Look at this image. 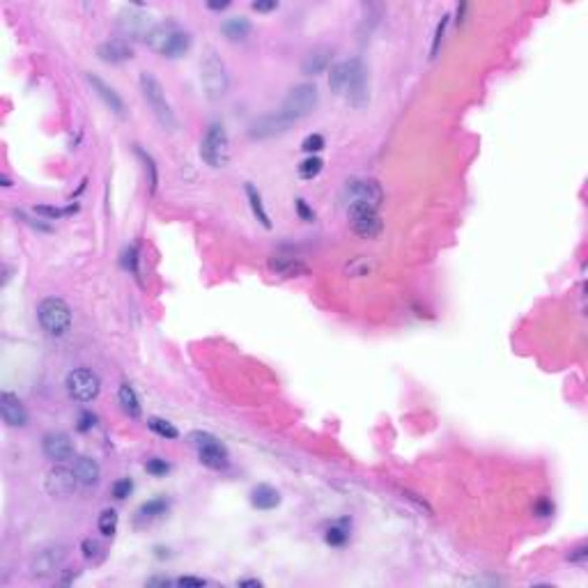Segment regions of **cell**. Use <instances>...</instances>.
Returning <instances> with one entry per match:
<instances>
[{
    "mask_svg": "<svg viewBox=\"0 0 588 588\" xmlns=\"http://www.w3.org/2000/svg\"><path fill=\"white\" fill-rule=\"evenodd\" d=\"M189 443L193 446V450L198 453V460L202 467H207L212 471H225L230 467L228 448H225V443L219 437H214L212 432L193 430L189 435Z\"/></svg>",
    "mask_w": 588,
    "mask_h": 588,
    "instance_id": "4",
    "label": "cell"
},
{
    "mask_svg": "<svg viewBox=\"0 0 588 588\" xmlns=\"http://www.w3.org/2000/svg\"><path fill=\"white\" fill-rule=\"evenodd\" d=\"M37 319L42 329L53 338H63L71 329V308L65 299L46 296L37 306Z\"/></svg>",
    "mask_w": 588,
    "mask_h": 588,
    "instance_id": "6",
    "label": "cell"
},
{
    "mask_svg": "<svg viewBox=\"0 0 588 588\" xmlns=\"http://www.w3.org/2000/svg\"><path fill=\"white\" fill-rule=\"evenodd\" d=\"M200 81H202L205 95H207L212 101L223 99L228 95V90H230L228 67H225L223 58L216 53L214 48H210L200 60Z\"/></svg>",
    "mask_w": 588,
    "mask_h": 588,
    "instance_id": "5",
    "label": "cell"
},
{
    "mask_svg": "<svg viewBox=\"0 0 588 588\" xmlns=\"http://www.w3.org/2000/svg\"><path fill=\"white\" fill-rule=\"evenodd\" d=\"M145 42L154 53L175 60L189 53L193 46V37L189 30L180 28L175 21H161L152 26V30L145 35Z\"/></svg>",
    "mask_w": 588,
    "mask_h": 588,
    "instance_id": "2",
    "label": "cell"
},
{
    "mask_svg": "<svg viewBox=\"0 0 588 588\" xmlns=\"http://www.w3.org/2000/svg\"><path fill=\"white\" fill-rule=\"evenodd\" d=\"M148 428L154 432V435H159L161 439H168V441H172V439L180 437V430L175 428L170 421L159 418V416H152V418L148 421Z\"/></svg>",
    "mask_w": 588,
    "mask_h": 588,
    "instance_id": "33",
    "label": "cell"
},
{
    "mask_svg": "<svg viewBox=\"0 0 588 588\" xmlns=\"http://www.w3.org/2000/svg\"><path fill=\"white\" fill-rule=\"evenodd\" d=\"M0 182H3V187H12V182H9L7 175H3V177H0Z\"/></svg>",
    "mask_w": 588,
    "mask_h": 588,
    "instance_id": "49",
    "label": "cell"
},
{
    "mask_svg": "<svg viewBox=\"0 0 588 588\" xmlns=\"http://www.w3.org/2000/svg\"><path fill=\"white\" fill-rule=\"evenodd\" d=\"M110 492H113V497H115L118 501H125L129 494L133 492V480L131 478H120V480L113 483Z\"/></svg>",
    "mask_w": 588,
    "mask_h": 588,
    "instance_id": "39",
    "label": "cell"
},
{
    "mask_svg": "<svg viewBox=\"0 0 588 588\" xmlns=\"http://www.w3.org/2000/svg\"><path fill=\"white\" fill-rule=\"evenodd\" d=\"M349 535H352V522H349V520H338V522L326 526L324 542L329 547H345L349 542Z\"/></svg>",
    "mask_w": 588,
    "mask_h": 588,
    "instance_id": "26",
    "label": "cell"
},
{
    "mask_svg": "<svg viewBox=\"0 0 588 588\" xmlns=\"http://www.w3.org/2000/svg\"><path fill=\"white\" fill-rule=\"evenodd\" d=\"M347 274H352V276H366L368 274V264L363 257H356V260L352 264H347Z\"/></svg>",
    "mask_w": 588,
    "mask_h": 588,
    "instance_id": "44",
    "label": "cell"
},
{
    "mask_svg": "<svg viewBox=\"0 0 588 588\" xmlns=\"http://www.w3.org/2000/svg\"><path fill=\"white\" fill-rule=\"evenodd\" d=\"M244 191H246V200H249V205H251L253 216H255L257 221H260V225H262L264 230H272V219H269V214H267V210H264V202H262L260 191H257L251 182H246Z\"/></svg>",
    "mask_w": 588,
    "mask_h": 588,
    "instance_id": "27",
    "label": "cell"
},
{
    "mask_svg": "<svg viewBox=\"0 0 588 588\" xmlns=\"http://www.w3.org/2000/svg\"><path fill=\"white\" fill-rule=\"evenodd\" d=\"M95 425H97V416L92 414V411H83V414L78 416V425H76V430H78V432H90Z\"/></svg>",
    "mask_w": 588,
    "mask_h": 588,
    "instance_id": "42",
    "label": "cell"
},
{
    "mask_svg": "<svg viewBox=\"0 0 588 588\" xmlns=\"http://www.w3.org/2000/svg\"><path fill=\"white\" fill-rule=\"evenodd\" d=\"M347 216H349V228H352V232L363 237V239H375V237L381 234V228H384L377 210L352 207V210H347Z\"/></svg>",
    "mask_w": 588,
    "mask_h": 588,
    "instance_id": "12",
    "label": "cell"
},
{
    "mask_svg": "<svg viewBox=\"0 0 588 588\" xmlns=\"http://www.w3.org/2000/svg\"><path fill=\"white\" fill-rule=\"evenodd\" d=\"M33 212L37 216H42V219H46V221H58V219H63V216H67V214L78 212V202H71L69 207H56V205H37Z\"/></svg>",
    "mask_w": 588,
    "mask_h": 588,
    "instance_id": "32",
    "label": "cell"
},
{
    "mask_svg": "<svg viewBox=\"0 0 588 588\" xmlns=\"http://www.w3.org/2000/svg\"><path fill=\"white\" fill-rule=\"evenodd\" d=\"M269 269L283 278H296V276H306L308 267L299 260V257L292 255H274L269 257Z\"/></svg>",
    "mask_w": 588,
    "mask_h": 588,
    "instance_id": "21",
    "label": "cell"
},
{
    "mask_svg": "<svg viewBox=\"0 0 588 588\" xmlns=\"http://www.w3.org/2000/svg\"><path fill=\"white\" fill-rule=\"evenodd\" d=\"M133 56H136V51H133L129 39H106L97 46V58L108 65L129 63Z\"/></svg>",
    "mask_w": 588,
    "mask_h": 588,
    "instance_id": "18",
    "label": "cell"
},
{
    "mask_svg": "<svg viewBox=\"0 0 588 588\" xmlns=\"http://www.w3.org/2000/svg\"><path fill=\"white\" fill-rule=\"evenodd\" d=\"M138 260H140V257H138V246L133 244V246H129V249L125 251V255H122V264H125L127 269H129L133 276H136V278H140V272H138Z\"/></svg>",
    "mask_w": 588,
    "mask_h": 588,
    "instance_id": "36",
    "label": "cell"
},
{
    "mask_svg": "<svg viewBox=\"0 0 588 588\" xmlns=\"http://www.w3.org/2000/svg\"><path fill=\"white\" fill-rule=\"evenodd\" d=\"M533 512L538 515V517H550V515L554 512V503L550 499H540L538 503L533 505Z\"/></svg>",
    "mask_w": 588,
    "mask_h": 588,
    "instance_id": "43",
    "label": "cell"
},
{
    "mask_svg": "<svg viewBox=\"0 0 588 588\" xmlns=\"http://www.w3.org/2000/svg\"><path fill=\"white\" fill-rule=\"evenodd\" d=\"M331 58H334V48H329V46H317L313 48L311 53H308L304 58V63H301V71L306 76H319V74H324V71L329 69V65H331Z\"/></svg>",
    "mask_w": 588,
    "mask_h": 588,
    "instance_id": "20",
    "label": "cell"
},
{
    "mask_svg": "<svg viewBox=\"0 0 588 588\" xmlns=\"http://www.w3.org/2000/svg\"><path fill=\"white\" fill-rule=\"evenodd\" d=\"M200 159L210 168H225L230 163V138L221 122H212L200 140Z\"/></svg>",
    "mask_w": 588,
    "mask_h": 588,
    "instance_id": "8",
    "label": "cell"
},
{
    "mask_svg": "<svg viewBox=\"0 0 588 588\" xmlns=\"http://www.w3.org/2000/svg\"><path fill=\"white\" fill-rule=\"evenodd\" d=\"M118 524H120V515H118V510L106 508V510L99 512L97 529H99L101 535H104V538H113V535L118 533Z\"/></svg>",
    "mask_w": 588,
    "mask_h": 588,
    "instance_id": "30",
    "label": "cell"
},
{
    "mask_svg": "<svg viewBox=\"0 0 588 588\" xmlns=\"http://www.w3.org/2000/svg\"><path fill=\"white\" fill-rule=\"evenodd\" d=\"M133 152H136V157L143 161V168H145V175H148V187H150V193L157 191L159 187V170H157V163L150 157V154L143 150L140 145H133Z\"/></svg>",
    "mask_w": 588,
    "mask_h": 588,
    "instance_id": "29",
    "label": "cell"
},
{
    "mask_svg": "<svg viewBox=\"0 0 588 588\" xmlns=\"http://www.w3.org/2000/svg\"><path fill=\"white\" fill-rule=\"evenodd\" d=\"M170 508V501L166 497H154L150 501H145L140 505V508L136 510V522L143 524V522H154V520H159L163 517V515L168 512Z\"/></svg>",
    "mask_w": 588,
    "mask_h": 588,
    "instance_id": "25",
    "label": "cell"
},
{
    "mask_svg": "<svg viewBox=\"0 0 588 588\" xmlns=\"http://www.w3.org/2000/svg\"><path fill=\"white\" fill-rule=\"evenodd\" d=\"M210 9H225V7H230L228 0H223V3H207Z\"/></svg>",
    "mask_w": 588,
    "mask_h": 588,
    "instance_id": "48",
    "label": "cell"
},
{
    "mask_svg": "<svg viewBox=\"0 0 588 588\" xmlns=\"http://www.w3.org/2000/svg\"><path fill=\"white\" fill-rule=\"evenodd\" d=\"M74 473L81 485H86V488H92V485H97L101 480V467L97 464V460H92L88 455H81L74 460Z\"/></svg>",
    "mask_w": 588,
    "mask_h": 588,
    "instance_id": "23",
    "label": "cell"
},
{
    "mask_svg": "<svg viewBox=\"0 0 588 588\" xmlns=\"http://www.w3.org/2000/svg\"><path fill=\"white\" fill-rule=\"evenodd\" d=\"M343 202L347 210L368 207V210L379 212L381 202H384V189H381V184L373 177L347 180L345 189H343Z\"/></svg>",
    "mask_w": 588,
    "mask_h": 588,
    "instance_id": "7",
    "label": "cell"
},
{
    "mask_svg": "<svg viewBox=\"0 0 588 588\" xmlns=\"http://www.w3.org/2000/svg\"><path fill=\"white\" fill-rule=\"evenodd\" d=\"M448 21H450V16H448V14H443V16H441V21H439V26H437V30H435V39H432V51H430V58H437V53H439V46H441V42H443V35H446Z\"/></svg>",
    "mask_w": 588,
    "mask_h": 588,
    "instance_id": "37",
    "label": "cell"
},
{
    "mask_svg": "<svg viewBox=\"0 0 588 588\" xmlns=\"http://www.w3.org/2000/svg\"><path fill=\"white\" fill-rule=\"evenodd\" d=\"M76 485H81V483L76 478L74 469H67V467H63V464H58V467H53V469L46 473L44 488L48 492V497L67 499V497H71V494L76 492Z\"/></svg>",
    "mask_w": 588,
    "mask_h": 588,
    "instance_id": "13",
    "label": "cell"
},
{
    "mask_svg": "<svg viewBox=\"0 0 588 588\" xmlns=\"http://www.w3.org/2000/svg\"><path fill=\"white\" fill-rule=\"evenodd\" d=\"M251 505L257 510H274L281 505V492L272 485H255L251 490Z\"/></svg>",
    "mask_w": 588,
    "mask_h": 588,
    "instance_id": "22",
    "label": "cell"
},
{
    "mask_svg": "<svg viewBox=\"0 0 588 588\" xmlns=\"http://www.w3.org/2000/svg\"><path fill=\"white\" fill-rule=\"evenodd\" d=\"M65 386H67V393H69L71 400L83 402L86 405V402L97 400L99 391H101V379H99V375L95 373V370L76 368L67 375Z\"/></svg>",
    "mask_w": 588,
    "mask_h": 588,
    "instance_id": "10",
    "label": "cell"
},
{
    "mask_svg": "<svg viewBox=\"0 0 588 588\" xmlns=\"http://www.w3.org/2000/svg\"><path fill=\"white\" fill-rule=\"evenodd\" d=\"M329 88L334 95L345 97L349 106L366 108L370 101L368 88V69L361 58H349L343 63H336L329 74Z\"/></svg>",
    "mask_w": 588,
    "mask_h": 588,
    "instance_id": "1",
    "label": "cell"
},
{
    "mask_svg": "<svg viewBox=\"0 0 588 588\" xmlns=\"http://www.w3.org/2000/svg\"><path fill=\"white\" fill-rule=\"evenodd\" d=\"M292 127V122L287 120L281 110L276 113H267V115H260L257 120H253L249 125V136L253 140H267V138H276L283 136Z\"/></svg>",
    "mask_w": 588,
    "mask_h": 588,
    "instance_id": "11",
    "label": "cell"
},
{
    "mask_svg": "<svg viewBox=\"0 0 588 588\" xmlns=\"http://www.w3.org/2000/svg\"><path fill=\"white\" fill-rule=\"evenodd\" d=\"M118 28H120V33L127 37L148 35L152 30L150 16H148V12H143V5H131V7L122 9L118 16Z\"/></svg>",
    "mask_w": 588,
    "mask_h": 588,
    "instance_id": "15",
    "label": "cell"
},
{
    "mask_svg": "<svg viewBox=\"0 0 588 588\" xmlns=\"http://www.w3.org/2000/svg\"><path fill=\"white\" fill-rule=\"evenodd\" d=\"M65 559H67V550L63 545L44 547L42 552H37V556L33 559V565H30V570H33V574L39 577V579H44V577L60 572V567H63Z\"/></svg>",
    "mask_w": 588,
    "mask_h": 588,
    "instance_id": "14",
    "label": "cell"
},
{
    "mask_svg": "<svg viewBox=\"0 0 588 588\" xmlns=\"http://www.w3.org/2000/svg\"><path fill=\"white\" fill-rule=\"evenodd\" d=\"M42 450L51 462L63 464L74 458V441L67 432H48L42 439Z\"/></svg>",
    "mask_w": 588,
    "mask_h": 588,
    "instance_id": "16",
    "label": "cell"
},
{
    "mask_svg": "<svg viewBox=\"0 0 588 588\" xmlns=\"http://www.w3.org/2000/svg\"><path fill=\"white\" fill-rule=\"evenodd\" d=\"M319 104V90L315 83H296L294 88H290V92L285 95L283 104H281V113L294 125V122L308 118L311 113L317 108Z\"/></svg>",
    "mask_w": 588,
    "mask_h": 588,
    "instance_id": "9",
    "label": "cell"
},
{
    "mask_svg": "<svg viewBox=\"0 0 588 588\" xmlns=\"http://www.w3.org/2000/svg\"><path fill=\"white\" fill-rule=\"evenodd\" d=\"M237 586H253V588H260L262 582H260V579H239V582H237Z\"/></svg>",
    "mask_w": 588,
    "mask_h": 588,
    "instance_id": "47",
    "label": "cell"
},
{
    "mask_svg": "<svg viewBox=\"0 0 588 588\" xmlns=\"http://www.w3.org/2000/svg\"><path fill=\"white\" fill-rule=\"evenodd\" d=\"M322 170H324V161L319 159L317 154H313V157H306L301 163H299V168H296L299 177H301V180H315Z\"/></svg>",
    "mask_w": 588,
    "mask_h": 588,
    "instance_id": "34",
    "label": "cell"
},
{
    "mask_svg": "<svg viewBox=\"0 0 588 588\" xmlns=\"http://www.w3.org/2000/svg\"><path fill=\"white\" fill-rule=\"evenodd\" d=\"M221 33L228 42H244L253 33V26L246 16H230L221 24Z\"/></svg>",
    "mask_w": 588,
    "mask_h": 588,
    "instance_id": "24",
    "label": "cell"
},
{
    "mask_svg": "<svg viewBox=\"0 0 588 588\" xmlns=\"http://www.w3.org/2000/svg\"><path fill=\"white\" fill-rule=\"evenodd\" d=\"M567 561H570L572 565H586L588 561V545H577L570 550V554H567Z\"/></svg>",
    "mask_w": 588,
    "mask_h": 588,
    "instance_id": "40",
    "label": "cell"
},
{
    "mask_svg": "<svg viewBox=\"0 0 588 588\" xmlns=\"http://www.w3.org/2000/svg\"><path fill=\"white\" fill-rule=\"evenodd\" d=\"M145 471L150 473V476L161 478V476H166V473L170 471V464L166 460H161V458H150L145 462Z\"/></svg>",
    "mask_w": 588,
    "mask_h": 588,
    "instance_id": "38",
    "label": "cell"
},
{
    "mask_svg": "<svg viewBox=\"0 0 588 588\" xmlns=\"http://www.w3.org/2000/svg\"><path fill=\"white\" fill-rule=\"evenodd\" d=\"M175 584H180V586H205L207 582L200 579V577H182V579H177Z\"/></svg>",
    "mask_w": 588,
    "mask_h": 588,
    "instance_id": "46",
    "label": "cell"
},
{
    "mask_svg": "<svg viewBox=\"0 0 588 588\" xmlns=\"http://www.w3.org/2000/svg\"><path fill=\"white\" fill-rule=\"evenodd\" d=\"M294 210H296V214H299V219H301L304 223H313L315 221V212L308 207V202L304 200V198H296L294 200Z\"/></svg>",
    "mask_w": 588,
    "mask_h": 588,
    "instance_id": "41",
    "label": "cell"
},
{
    "mask_svg": "<svg viewBox=\"0 0 588 588\" xmlns=\"http://www.w3.org/2000/svg\"><path fill=\"white\" fill-rule=\"evenodd\" d=\"M140 92H143V99L148 101V106L152 110V115L157 118L159 125L166 129V131H177V118H175V113L168 104L166 99V90L159 83V78L152 74V71H140Z\"/></svg>",
    "mask_w": 588,
    "mask_h": 588,
    "instance_id": "3",
    "label": "cell"
},
{
    "mask_svg": "<svg viewBox=\"0 0 588 588\" xmlns=\"http://www.w3.org/2000/svg\"><path fill=\"white\" fill-rule=\"evenodd\" d=\"M86 81L90 83L92 92H95V95H97L101 101H104V106H106L108 110L115 113L118 118H125V115H127L125 101H122V97L115 92V88H110V86L106 83V81L99 78L97 74H86Z\"/></svg>",
    "mask_w": 588,
    "mask_h": 588,
    "instance_id": "19",
    "label": "cell"
},
{
    "mask_svg": "<svg viewBox=\"0 0 588 588\" xmlns=\"http://www.w3.org/2000/svg\"><path fill=\"white\" fill-rule=\"evenodd\" d=\"M251 7L255 9V12H274V9H278V3L276 0H255V3H251Z\"/></svg>",
    "mask_w": 588,
    "mask_h": 588,
    "instance_id": "45",
    "label": "cell"
},
{
    "mask_svg": "<svg viewBox=\"0 0 588 588\" xmlns=\"http://www.w3.org/2000/svg\"><path fill=\"white\" fill-rule=\"evenodd\" d=\"M81 552H83V559L92 565H99L106 559V547L95 538H86L81 542Z\"/></svg>",
    "mask_w": 588,
    "mask_h": 588,
    "instance_id": "31",
    "label": "cell"
},
{
    "mask_svg": "<svg viewBox=\"0 0 588 588\" xmlns=\"http://www.w3.org/2000/svg\"><path fill=\"white\" fill-rule=\"evenodd\" d=\"M0 414H3L5 425L9 428H26L30 418L26 405L12 391H3V393H0Z\"/></svg>",
    "mask_w": 588,
    "mask_h": 588,
    "instance_id": "17",
    "label": "cell"
},
{
    "mask_svg": "<svg viewBox=\"0 0 588 588\" xmlns=\"http://www.w3.org/2000/svg\"><path fill=\"white\" fill-rule=\"evenodd\" d=\"M324 148H326V143H324L322 133H308V136L301 140V150L308 154V157H313V154L322 152Z\"/></svg>",
    "mask_w": 588,
    "mask_h": 588,
    "instance_id": "35",
    "label": "cell"
},
{
    "mask_svg": "<svg viewBox=\"0 0 588 588\" xmlns=\"http://www.w3.org/2000/svg\"><path fill=\"white\" fill-rule=\"evenodd\" d=\"M118 400H120V407L122 411L129 416V418H140L143 414V407H140V400L136 396V391H133L131 384H120V391H118Z\"/></svg>",
    "mask_w": 588,
    "mask_h": 588,
    "instance_id": "28",
    "label": "cell"
}]
</instances>
